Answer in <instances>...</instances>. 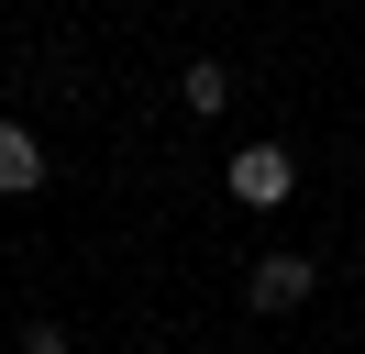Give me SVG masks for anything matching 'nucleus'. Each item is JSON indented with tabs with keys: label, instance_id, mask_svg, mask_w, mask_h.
<instances>
[{
	"label": "nucleus",
	"instance_id": "obj_5",
	"mask_svg": "<svg viewBox=\"0 0 365 354\" xmlns=\"http://www.w3.org/2000/svg\"><path fill=\"white\" fill-rule=\"evenodd\" d=\"M23 354H67V321H34V332H23Z\"/></svg>",
	"mask_w": 365,
	"mask_h": 354
},
{
	"label": "nucleus",
	"instance_id": "obj_2",
	"mask_svg": "<svg viewBox=\"0 0 365 354\" xmlns=\"http://www.w3.org/2000/svg\"><path fill=\"white\" fill-rule=\"evenodd\" d=\"M310 288H321L310 255H255V266H244V299H255V310H299Z\"/></svg>",
	"mask_w": 365,
	"mask_h": 354
},
{
	"label": "nucleus",
	"instance_id": "obj_1",
	"mask_svg": "<svg viewBox=\"0 0 365 354\" xmlns=\"http://www.w3.org/2000/svg\"><path fill=\"white\" fill-rule=\"evenodd\" d=\"M288 188H299L288 144H244L232 155V199H244V211H288Z\"/></svg>",
	"mask_w": 365,
	"mask_h": 354
},
{
	"label": "nucleus",
	"instance_id": "obj_4",
	"mask_svg": "<svg viewBox=\"0 0 365 354\" xmlns=\"http://www.w3.org/2000/svg\"><path fill=\"white\" fill-rule=\"evenodd\" d=\"M178 100H188V111H200V122H210V111L232 100V66H222V56H188V78H178Z\"/></svg>",
	"mask_w": 365,
	"mask_h": 354
},
{
	"label": "nucleus",
	"instance_id": "obj_3",
	"mask_svg": "<svg viewBox=\"0 0 365 354\" xmlns=\"http://www.w3.org/2000/svg\"><path fill=\"white\" fill-rule=\"evenodd\" d=\"M34 188H45V144L23 122H0V199H34Z\"/></svg>",
	"mask_w": 365,
	"mask_h": 354
}]
</instances>
